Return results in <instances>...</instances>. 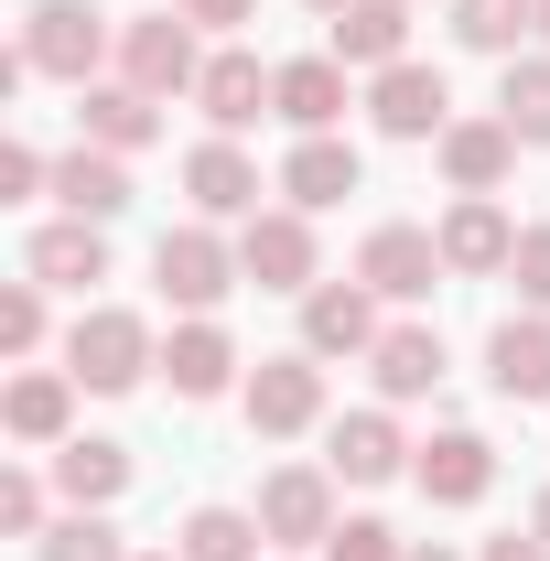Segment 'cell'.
I'll return each instance as SVG.
<instances>
[{
	"mask_svg": "<svg viewBox=\"0 0 550 561\" xmlns=\"http://www.w3.org/2000/svg\"><path fill=\"white\" fill-rule=\"evenodd\" d=\"M108 55H119V33H108V11H98V0H33V11H22V66H33V76L98 87Z\"/></svg>",
	"mask_w": 550,
	"mask_h": 561,
	"instance_id": "1",
	"label": "cell"
},
{
	"mask_svg": "<svg viewBox=\"0 0 550 561\" xmlns=\"http://www.w3.org/2000/svg\"><path fill=\"white\" fill-rule=\"evenodd\" d=\"M151 367H162V346H151L140 313H119V302L76 313V335H66V378H76V389H140Z\"/></svg>",
	"mask_w": 550,
	"mask_h": 561,
	"instance_id": "2",
	"label": "cell"
},
{
	"mask_svg": "<svg viewBox=\"0 0 550 561\" xmlns=\"http://www.w3.org/2000/svg\"><path fill=\"white\" fill-rule=\"evenodd\" d=\"M151 280H162V302H184V313H216L227 291H238V249L216 238V216H195V227H162V249H151Z\"/></svg>",
	"mask_w": 550,
	"mask_h": 561,
	"instance_id": "3",
	"label": "cell"
},
{
	"mask_svg": "<svg viewBox=\"0 0 550 561\" xmlns=\"http://www.w3.org/2000/svg\"><path fill=\"white\" fill-rule=\"evenodd\" d=\"M195 76H206V55H195V22L184 11L119 22V87H140V98H195Z\"/></svg>",
	"mask_w": 550,
	"mask_h": 561,
	"instance_id": "4",
	"label": "cell"
},
{
	"mask_svg": "<svg viewBox=\"0 0 550 561\" xmlns=\"http://www.w3.org/2000/svg\"><path fill=\"white\" fill-rule=\"evenodd\" d=\"M313 421H324V356L313 346L260 356V367H249V432L291 443V432H313Z\"/></svg>",
	"mask_w": 550,
	"mask_h": 561,
	"instance_id": "5",
	"label": "cell"
},
{
	"mask_svg": "<svg viewBox=\"0 0 550 561\" xmlns=\"http://www.w3.org/2000/svg\"><path fill=\"white\" fill-rule=\"evenodd\" d=\"M313 216L302 206H260L249 227H238V271L260 280V291H313Z\"/></svg>",
	"mask_w": 550,
	"mask_h": 561,
	"instance_id": "6",
	"label": "cell"
},
{
	"mask_svg": "<svg viewBox=\"0 0 550 561\" xmlns=\"http://www.w3.org/2000/svg\"><path fill=\"white\" fill-rule=\"evenodd\" d=\"M356 280H367L378 302H421V291L443 280V238H432V227H411V216H389V227H367Z\"/></svg>",
	"mask_w": 550,
	"mask_h": 561,
	"instance_id": "7",
	"label": "cell"
},
{
	"mask_svg": "<svg viewBox=\"0 0 550 561\" xmlns=\"http://www.w3.org/2000/svg\"><path fill=\"white\" fill-rule=\"evenodd\" d=\"M367 119L389 140H443L454 130V98H443V66H389V76H367Z\"/></svg>",
	"mask_w": 550,
	"mask_h": 561,
	"instance_id": "8",
	"label": "cell"
},
{
	"mask_svg": "<svg viewBox=\"0 0 550 561\" xmlns=\"http://www.w3.org/2000/svg\"><path fill=\"white\" fill-rule=\"evenodd\" d=\"M195 108H206L216 130L238 140L260 108H280V66H260L249 44H227V55H206V76H195Z\"/></svg>",
	"mask_w": 550,
	"mask_h": 561,
	"instance_id": "9",
	"label": "cell"
},
{
	"mask_svg": "<svg viewBox=\"0 0 550 561\" xmlns=\"http://www.w3.org/2000/svg\"><path fill=\"white\" fill-rule=\"evenodd\" d=\"M378 335H389V324H378V291H367V280H313V291H302V346L313 356H367Z\"/></svg>",
	"mask_w": 550,
	"mask_h": 561,
	"instance_id": "10",
	"label": "cell"
},
{
	"mask_svg": "<svg viewBox=\"0 0 550 561\" xmlns=\"http://www.w3.org/2000/svg\"><path fill=\"white\" fill-rule=\"evenodd\" d=\"M432 238H443V271H465V280H485V271L518 260V216L496 206V195H454V216H443Z\"/></svg>",
	"mask_w": 550,
	"mask_h": 561,
	"instance_id": "11",
	"label": "cell"
},
{
	"mask_svg": "<svg viewBox=\"0 0 550 561\" xmlns=\"http://www.w3.org/2000/svg\"><path fill=\"white\" fill-rule=\"evenodd\" d=\"M260 529L271 540H335V465H280L260 486Z\"/></svg>",
	"mask_w": 550,
	"mask_h": 561,
	"instance_id": "12",
	"label": "cell"
},
{
	"mask_svg": "<svg viewBox=\"0 0 550 561\" xmlns=\"http://www.w3.org/2000/svg\"><path fill=\"white\" fill-rule=\"evenodd\" d=\"M411 476H421L432 507H475V496L496 486V443H485V432H432L411 454Z\"/></svg>",
	"mask_w": 550,
	"mask_h": 561,
	"instance_id": "13",
	"label": "cell"
},
{
	"mask_svg": "<svg viewBox=\"0 0 550 561\" xmlns=\"http://www.w3.org/2000/svg\"><path fill=\"white\" fill-rule=\"evenodd\" d=\"M367 184V162H356V140H335V130H313V140H291V162H280V195L302 216H324V206H345Z\"/></svg>",
	"mask_w": 550,
	"mask_h": 561,
	"instance_id": "14",
	"label": "cell"
},
{
	"mask_svg": "<svg viewBox=\"0 0 550 561\" xmlns=\"http://www.w3.org/2000/svg\"><path fill=\"white\" fill-rule=\"evenodd\" d=\"M324 465H335V486H389V476L411 465V443H400L389 411H345L335 432H324Z\"/></svg>",
	"mask_w": 550,
	"mask_h": 561,
	"instance_id": "15",
	"label": "cell"
},
{
	"mask_svg": "<svg viewBox=\"0 0 550 561\" xmlns=\"http://www.w3.org/2000/svg\"><path fill=\"white\" fill-rule=\"evenodd\" d=\"M184 195H195V216H260V162L216 130L184 151Z\"/></svg>",
	"mask_w": 550,
	"mask_h": 561,
	"instance_id": "16",
	"label": "cell"
},
{
	"mask_svg": "<svg viewBox=\"0 0 550 561\" xmlns=\"http://www.w3.org/2000/svg\"><path fill=\"white\" fill-rule=\"evenodd\" d=\"M22 271L44 280V291H87V280H108V227H87V216H55V227H33Z\"/></svg>",
	"mask_w": 550,
	"mask_h": 561,
	"instance_id": "17",
	"label": "cell"
},
{
	"mask_svg": "<svg viewBox=\"0 0 550 561\" xmlns=\"http://www.w3.org/2000/svg\"><path fill=\"white\" fill-rule=\"evenodd\" d=\"M335 66H367V76L411 66V0H345L335 11Z\"/></svg>",
	"mask_w": 550,
	"mask_h": 561,
	"instance_id": "18",
	"label": "cell"
},
{
	"mask_svg": "<svg viewBox=\"0 0 550 561\" xmlns=\"http://www.w3.org/2000/svg\"><path fill=\"white\" fill-rule=\"evenodd\" d=\"M66 421H76V378L66 367H22V378L0 389V432H11V443H76Z\"/></svg>",
	"mask_w": 550,
	"mask_h": 561,
	"instance_id": "19",
	"label": "cell"
},
{
	"mask_svg": "<svg viewBox=\"0 0 550 561\" xmlns=\"http://www.w3.org/2000/svg\"><path fill=\"white\" fill-rule=\"evenodd\" d=\"M485 378L496 400H550V313H507L485 335Z\"/></svg>",
	"mask_w": 550,
	"mask_h": 561,
	"instance_id": "20",
	"label": "cell"
},
{
	"mask_svg": "<svg viewBox=\"0 0 550 561\" xmlns=\"http://www.w3.org/2000/svg\"><path fill=\"white\" fill-rule=\"evenodd\" d=\"M162 378H173V400H216V389L238 378L227 324H216V313H184V324H173V346H162Z\"/></svg>",
	"mask_w": 550,
	"mask_h": 561,
	"instance_id": "21",
	"label": "cell"
},
{
	"mask_svg": "<svg viewBox=\"0 0 550 561\" xmlns=\"http://www.w3.org/2000/svg\"><path fill=\"white\" fill-rule=\"evenodd\" d=\"M55 195H66V216L108 227V216L130 206V162H119V151H98V140H76V151H55Z\"/></svg>",
	"mask_w": 550,
	"mask_h": 561,
	"instance_id": "22",
	"label": "cell"
},
{
	"mask_svg": "<svg viewBox=\"0 0 550 561\" xmlns=\"http://www.w3.org/2000/svg\"><path fill=\"white\" fill-rule=\"evenodd\" d=\"M518 151H529V140L507 130V119H454V130H443V173H454V195H496Z\"/></svg>",
	"mask_w": 550,
	"mask_h": 561,
	"instance_id": "23",
	"label": "cell"
},
{
	"mask_svg": "<svg viewBox=\"0 0 550 561\" xmlns=\"http://www.w3.org/2000/svg\"><path fill=\"white\" fill-rule=\"evenodd\" d=\"M55 486H66V507H119L130 496V443H98V432L55 443Z\"/></svg>",
	"mask_w": 550,
	"mask_h": 561,
	"instance_id": "24",
	"label": "cell"
},
{
	"mask_svg": "<svg viewBox=\"0 0 550 561\" xmlns=\"http://www.w3.org/2000/svg\"><path fill=\"white\" fill-rule=\"evenodd\" d=\"M367 367H378V400H432L443 389V335L432 324H389L367 346Z\"/></svg>",
	"mask_w": 550,
	"mask_h": 561,
	"instance_id": "25",
	"label": "cell"
},
{
	"mask_svg": "<svg viewBox=\"0 0 550 561\" xmlns=\"http://www.w3.org/2000/svg\"><path fill=\"white\" fill-rule=\"evenodd\" d=\"M280 119H291L302 140L345 119V66L335 55H291V66H280Z\"/></svg>",
	"mask_w": 550,
	"mask_h": 561,
	"instance_id": "26",
	"label": "cell"
},
{
	"mask_svg": "<svg viewBox=\"0 0 550 561\" xmlns=\"http://www.w3.org/2000/svg\"><path fill=\"white\" fill-rule=\"evenodd\" d=\"M151 108H162V98H140V87H76V119H87V140H98V151H119V162H130L151 130H162Z\"/></svg>",
	"mask_w": 550,
	"mask_h": 561,
	"instance_id": "27",
	"label": "cell"
},
{
	"mask_svg": "<svg viewBox=\"0 0 550 561\" xmlns=\"http://www.w3.org/2000/svg\"><path fill=\"white\" fill-rule=\"evenodd\" d=\"M443 11H454V44H475V55H518L540 33V0H443Z\"/></svg>",
	"mask_w": 550,
	"mask_h": 561,
	"instance_id": "28",
	"label": "cell"
},
{
	"mask_svg": "<svg viewBox=\"0 0 550 561\" xmlns=\"http://www.w3.org/2000/svg\"><path fill=\"white\" fill-rule=\"evenodd\" d=\"M260 540H271V529H260V507H195L173 551H184V561H260Z\"/></svg>",
	"mask_w": 550,
	"mask_h": 561,
	"instance_id": "29",
	"label": "cell"
},
{
	"mask_svg": "<svg viewBox=\"0 0 550 561\" xmlns=\"http://www.w3.org/2000/svg\"><path fill=\"white\" fill-rule=\"evenodd\" d=\"M496 119L540 151L550 140V55H507V76H496Z\"/></svg>",
	"mask_w": 550,
	"mask_h": 561,
	"instance_id": "30",
	"label": "cell"
},
{
	"mask_svg": "<svg viewBox=\"0 0 550 561\" xmlns=\"http://www.w3.org/2000/svg\"><path fill=\"white\" fill-rule=\"evenodd\" d=\"M33 551H44V561H130V551H119V529H108V507H66Z\"/></svg>",
	"mask_w": 550,
	"mask_h": 561,
	"instance_id": "31",
	"label": "cell"
},
{
	"mask_svg": "<svg viewBox=\"0 0 550 561\" xmlns=\"http://www.w3.org/2000/svg\"><path fill=\"white\" fill-rule=\"evenodd\" d=\"M33 346H44V280L22 271L0 291V356H33Z\"/></svg>",
	"mask_w": 550,
	"mask_h": 561,
	"instance_id": "32",
	"label": "cell"
},
{
	"mask_svg": "<svg viewBox=\"0 0 550 561\" xmlns=\"http://www.w3.org/2000/svg\"><path fill=\"white\" fill-rule=\"evenodd\" d=\"M44 529H55V518H44V476L11 465V476H0V540H44Z\"/></svg>",
	"mask_w": 550,
	"mask_h": 561,
	"instance_id": "33",
	"label": "cell"
},
{
	"mask_svg": "<svg viewBox=\"0 0 550 561\" xmlns=\"http://www.w3.org/2000/svg\"><path fill=\"white\" fill-rule=\"evenodd\" d=\"M324 561H411V540H400L389 518H335V540H324Z\"/></svg>",
	"mask_w": 550,
	"mask_h": 561,
	"instance_id": "34",
	"label": "cell"
},
{
	"mask_svg": "<svg viewBox=\"0 0 550 561\" xmlns=\"http://www.w3.org/2000/svg\"><path fill=\"white\" fill-rule=\"evenodd\" d=\"M22 195H55V162L33 140H0V206H22Z\"/></svg>",
	"mask_w": 550,
	"mask_h": 561,
	"instance_id": "35",
	"label": "cell"
},
{
	"mask_svg": "<svg viewBox=\"0 0 550 561\" xmlns=\"http://www.w3.org/2000/svg\"><path fill=\"white\" fill-rule=\"evenodd\" d=\"M507 280H518V302H529V313H550V227H518V260H507Z\"/></svg>",
	"mask_w": 550,
	"mask_h": 561,
	"instance_id": "36",
	"label": "cell"
},
{
	"mask_svg": "<svg viewBox=\"0 0 550 561\" xmlns=\"http://www.w3.org/2000/svg\"><path fill=\"white\" fill-rule=\"evenodd\" d=\"M184 22L195 33H238V22H260V0H184Z\"/></svg>",
	"mask_w": 550,
	"mask_h": 561,
	"instance_id": "37",
	"label": "cell"
},
{
	"mask_svg": "<svg viewBox=\"0 0 550 561\" xmlns=\"http://www.w3.org/2000/svg\"><path fill=\"white\" fill-rule=\"evenodd\" d=\"M485 561H550L540 529H507V540H485Z\"/></svg>",
	"mask_w": 550,
	"mask_h": 561,
	"instance_id": "38",
	"label": "cell"
},
{
	"mask_svg": "<svg viewBox=\"0 0 550 561\" xmlns=\"http://www.w3.org/2000/svg\"><path fill=\"white\" fill-rule=\"evenodd\" d=\"M411 561H454V551H443V540H411Z\"/></svg>",
	"mask_w": 550,
	"mask_h": 561,
	"instance_id": "39",
	"label": "cell"
},
{
	"mask_svg": "<svg viewBox=\"0 0 550 561\" xmlns=\"http://www.w3.org/2000/svg\"><path fill=\"white\" fill-rule=\"evenodd\" d=\"M529 529H540V540H550V486H540V507H529Z\"/></svg>",
	"mask_w": 550,
	"mask_h": 561,
	"instance_id": "40",
	"label": "cell"
},
{
	"mask_svg": "<svg viewBox=\"0 0 550 561\" xmlns=\"http://www.w3.org/2000/svg\"><path fill=\"white\" fill-rule=\"evenodd\" d=\"M130 561H184V551H130Z\"/></svg>",
	"mask_w": 550,
	"mask_h": 561,
	"instance_id": "41",
	"label": "cell"
},
{
	"mask_svg": "<svg viewBox=\"0 0 550 561\" xmlns=\"http://www.w3.org/2000/svg\"><path fill=\"white\" fill-rule=\"evenodd\" d=\"M313 11H324V22H335V11H345V0H313Z\"/></svg>",
	"mask_w": 550,
	"mask_h": 561,
	"instance_id": "42",
	"label": "cell"
},
{
	"mask_svg": "<svg viewBox=\"0 0 550 561\" xmlns=\"http://www.w3.org/2000/svg\"><path fill=\"white\" fill-rule=\"evenodd\" d=\"M540 44H550V0H540Z\"/></svg>",
	"mask_w": 550,
	"mask_h": 561,
	"instance_id": "43",
	"label": "cell"
}]
</instances>
